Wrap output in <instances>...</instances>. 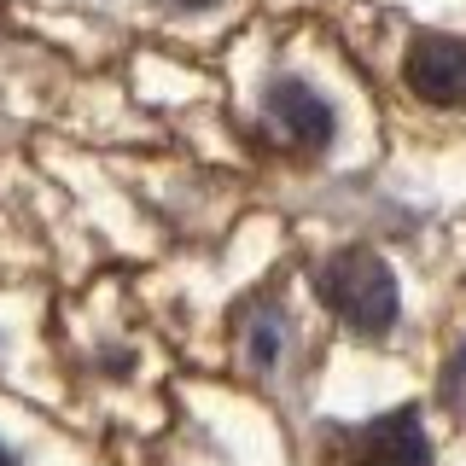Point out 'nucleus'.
<instances>
[{
	"mask_svg": "<svg viewBox=\"0 0 466 466\" xmlns=\"http://www.w3.org/2000/svg\"><path fill=\"white\" fill-rule=\"evenodd\" d=\"M320 303L356 332H390L397 327V274L373 251H339L320 268Z\"/></svg>",
	"mask_w": 466,
	"mask_h": 466,
	"instance_id": "nucleus-1",
	"label": "nucleus"
},
{
	"mask_svg": "<svg viewBox=\"0 0 466 466\" xmlns=\"http://www.w3.org/2000/svg\"><path fill=\"white\" fill-rule=\"evenodd\" d=\"M408 87L426 106L461 111L466 106V41L455 35H414L408 41Z\"/></svg>",
	"mask_w": 466,
	"mask_h": 466,
	"instance_id": "nucleus-2",
	"label": "nucleus"
},
{
	"mask_svg": "<svg viewBox=\"0 0 466 466\" xmlns=\"http://www.w3.org/2000/svg\"><path fill=\"white\" fill-rule=\"evenodd\" d=\"M262 111H268L274 135L286 146H298V152H320L332 140V106L298 76H274L268 94H262Z\"/></svg>",
	"mask_w": 466,
	"mask_h": 466,
	"instance_id": "nucleus-3",
	"label": "nucleus"
},
{
	"mask_svg": "<svg viewBox=\"0 0 466 466\" xmlns=\"http://www.w3.org/2000/svg\"><path fill=\"white\" fill-rule=\"evenodd\" d=\"M350 466H431V443L420 431V420L402 408V414H385V420L356 431Z\"/></svg>",
	"mask_w": 466,
	"mask_h": 466,
	"instance_id": "nucleus-4",
	"label": "nucleus"
},
{
	"mask_svg": "<svg viewBox=\"0 0 466 466\" xmlns=\"http://www.w3.org/2000/svg\"><path fill=\"white\" fill-rule=\"evenodd\" d=\"M274 344H280V327H274V320H262V327H257V361H274Z\"/></svg>",
	"mask_w": 466,
	"mask_h": 466,
	"instance_id": "nucleus-5",
	"label": "nucleus"
},
{
	"mask_svg": "<svg viewBox=\"0 0 466 466\" xmlns=\"http://www.w3.org/2000/svg\"><path fill=\"white\" fill-rule=\"evenodd\" d=\"M175 6H210V0H175Z\"/></svg>",
	"mask_w": 466,
	"mask_h": 466,
	"instance_id": "nucleus-6",
	"label": "nucleus"
},
{
	"mask_svg": "<svg viewBox=\"0 0 466 466\" xmlns=\"http://www.w3.org/2000/svg\"><path fill=\"white\" fill-rule=\"evenodd\" d=\"M0 466H18V461H12V455H6V449H0Z\"/></svg>",
	"mask_w": 466,
	"mask_h": 466,
	"instance_id": "nucleus-7",
	"label": "nucleus"
}]
</instances>
